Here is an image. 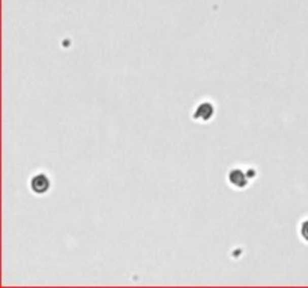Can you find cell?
Here are the masks:
<instances>
[{
    "mask_svg": "<svg viewBox=\"0 0 308 288\" xmlns=\"http://www.w3.org/2000/svg\"><path fill=\"white\" fill-rule=\"evenodd\" d=\"M30 189H32L33 194H38V195L45 194L50 189V179H48V176H45L42 173L35 174L30 179Z\"/></svg>",
    "mask_w": 308,
    "mask_h": 288,
    "instance_id": "6da1fadb",
    "label": "cell"
},
{
    "mask_svg": "<svg viewBox=\"0 0 308 288\" xmlns=\"http://www.w3.org/2000/svg\"><path fill=\"white\" fill-rule=\"evenodd\" d=\"M299 234H301V237L304 239V242H307L308 243V219H305V221L301 224V227H299Z\"/></svg>",
    "mask_w": 308,
    "mask_h": 288,
    "instance_id": "277c9868",
    "label": "cell"
},
{
    "mask_svg": "<svg viewBox=\"0 0 308 288\" xmlns=\"http://www.w3.org/2000/svg\"><path fill=\"white\" fill-rule=\"evenodd\" d=\"M214 113H215V108H214V105L211 102H201L195 108L193 117L195 120H198V122H208V120L212 119Z\"/></svg>",
    "mask_w": 308,
    "mask_h": 288,
    "instance_id": "7a4b0ae2",
    "label": "cell"
},
{
    "mask_svg": "<svg viewBox=\"0 0 308 288\" xmlns=\"http://www.w3.org/2000/svg\"><path fill=\"white\" fill-rule=\"evenodd\" d=\"M229 182H230V185H233L234 188L244 189V188L248 185L250 177H248V174H247L244 170H241V168H233L230 173H229Z\"/></svg>",
    "mask_w": 308,
    "mask_h": 288,
    "instance_id": "3957f363",
    "label": "cell"
}]
</instances>
